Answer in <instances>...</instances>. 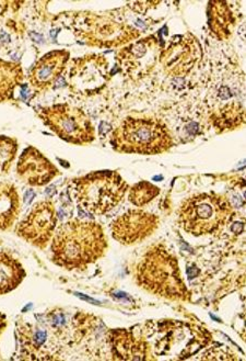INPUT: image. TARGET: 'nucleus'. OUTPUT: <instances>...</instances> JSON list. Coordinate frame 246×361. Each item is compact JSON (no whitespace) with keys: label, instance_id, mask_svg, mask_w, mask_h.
<instances>
[{"label":"nucleus","instance_id":"1","mask_svg":"<svg viewBox=\"0 0 246 361\" xmlns=\"http://www.w3.org/2000/svg\"><path fill=\"white\" fill-rule=\"evenodd\" d=\"M105 233L93 221H68L55 231L51 252L52 262L68 271L86 269L108 252Z\"/></svg>","mask_w":246,"mask_h":361},{"label":"nucleus","instance_id":"2","mask_svg":"<svg viewBox=\"0 0 246 361\" xmlns=\"http://www.w3.org/2000/svg\"><path fill=\"white\" fill-rule=\"evenodd\" d=\"M138 287L151 295L171 301H187L190 291L185 285L176 256L163 244L148 248L135 267Z\"/></svg>","mask_w":246,"mask_h":361},{"label":"nucleus","instance_id":"3","mask_svg":"<svg viewBox=\"0 0 246 361\" xmlns=\"http://www.w3.org/2000/svg\"><path fill=\"white\" fill-rule=\"evenodd\" d=\"M69 188L79 207L94 216H103L123 201L129 185L117 171H102L72 179Z\"/></svg>","mask_w":246,"mask_h":361},{"label":"nucleus","instance_id":"4","mask_svg":"<svg viewBox=\"0 0 246 361\" xmlns=\"http://www.w3.org/2000/svg\"><path fill=\"white\" fill-rule=\"evenodd\" d=\"M111 145L118 153L157 155L170 151L174 140L160 120L126 118L112 132Z\"/></svg>","mask_w":246,"mask_h":361},{"label":"nucleus","instance_id":"5","mask_svg":"<svg viewBox=\"0 0 246 361\" xmlns=\"http://www.w3.org/2000/svg\"><path fill=\"white\" fill-rule=\"evenodd\" d=\"M233 214V207L226 197L216 193H198L183 201L179 223L192 235H210L224 230L231 222Z\"/></svg>","mask_w":246,"mask_h":361},{"label":"nucleus","instance_id":"6","mask_svg":"<svg viewBox=\"0 0 246 361\" xmlns=\"http://www.w3.org/2000/svg\"><path fill=\"white\" fill-rule=\"evenodd\" d=\"M143 338H151L157 356L186 359L207 346L212 335L207 329L180 321L147 323Z\"/></svg>","mask_w":246,"mask_h":361},{"label":"nucleus","instance_id":"7","mask_svg":"<svg viewBox=\"0 0 246 361\" xmlns=\"http://www.w3.org/2000/svg\"><path fill=\"white\" fill-rule=\"evenodd\" d=\"M74 35L80 42L98 49H116L137 40L141 32L115 16L79 13L75 16Z\"/></svg>","mask_w":246,"mask_h":361},{"label":"nucleus","instance_id":"8","mask_svg":"<svg viewBox=\"0 0 246 361\" xmlns=\"http://www.w3.org/2000/svg\"><path fill=\"white\" fill-rule=\"evenodd\" d=\"M37 116L59 139L75 145H86L96 140V128L90 116L69 104L42 106Z\"/></svg>","mask_w":246,"mask_h":361},{"label":"nucleus","instance_id":"9","mask_svg":"<svg viewBox=\"0 0 246 361\" xmlns=\"http://www.w3.org/2000/svg\"><path fill=\"white\" fill-rule=\"evenodd\" d=\"M17 338L20 358L25 360H56L66 345L45 319L18 322Z\"/></svg>","mask_w":246,"mask_h":361},{"label":"nucleus","instance_id":"10","mask_svg":"<svg viewBox=\"0 0 246 361\" xmlns=\"http://www.w3.org/2000/svg\"><path fill=\"white\" fill-rule=\"evenodd\" d=\"M110 80V63L103 54L91 53L69 61L67 85L69 92L76 96L98 94Z\"/></svg>","mask_w":246,"mask_h":361},{"label":"nucleus","instance_id":"11","mask_svg":"<svg viewBox=\"0 0 246 361\" xmlns=\"http://www.w3.org/2000/svg\"><path fill=\"white\" fill-rule=\"evenodd\" d=\"M56 209L53 201L35 203L29 214L19 223L15 233L20 238L39 250H45L56 231Z\"/></svg>","mask_w":246,"mask_h":361},{"label":"nucleus","instance_id":"12","mask_svg":"<svg viewBox=\"0 0 246 361\" xmlns=\"http://www.w3.org/2000/svg\"><path fill=\"white\" fill-rule=\"evenodd\" d=\"M160 43L153 35L131 43L116 53L118 65L131 80H141L155 67L162 51Z\"/></svg>","mask_w":246,"mask_h":361},{"label":"nucleus","instance_id":"13","mask_svg":"<svg viewBox=\"0 0 246 361\" xmlns=\"http://www.w3.org/2000/svg\"><path fill=\"white\" fill-rule=\"evenodd\" d=\"M200 42L194 35L187 33L173 37L165 49L161 51L159 62L165 74L171 77L186 75L202 57Z\"/></svg>","mask_w":246,"mask_h":361},{"label":"nucleus","instance_id":"14","mask_svg":"<svg viewBox=\"0 0 246 361\" xmlns=\"http://www.w3.org/2000/svg\"><path fill=\"white\" fill-rule=\"evenodd\" d=\"M159 226L160 219L155 214L143 209H133L123 213L111 223V233L116 242L122 245L131 246L150 238Z\"/></svg>","mask_w":246,"mask_h":361},{"label":"nucleus","instance_id":"15","mask_svg":"<svg viewBox=\"0 0 246 361\" xmlns=\"http://www.w3.org/2000/svg\"><path fill=\"white\" fill-rule=\"evenodd\" d=\"M60 171L34 146H29L20 155L17 164L18 178L31 187L48 185Z\"/></svg>","mask_w":246,"mask_h":361},{"label":"nucleus","instance_id":"16","mask_svg":"<svg viewBox=\"0 0 246 361\" xmlns=\"http://www.w3.org/2000/svg\"><path fill=\"white\" fill-rule=\"evenodd\" d=\"M70 61V52L54 50L41 57L29 73V82L37 92H48L62 76Z\"/></svg>","mask_w":246,"mask_h":361},{"label":"nucleus","instance_id":"17","mask_svg":"<svg viewBox=\"0 0 246 361\" xmlns=\"http://www.w3.org/2000/svg\"><path fill=\"white\" fill-rule=\"evenodd\" d=\"M113 358L117 360H151V347L143 337H138L129 329L108 331Z\"/></svg>","mask_w":246,"mask_h":361},{"label":"nucleus","instance_id":"18","mask_svg":"<svg viewBox=\"0 0 246 361\" xmlns=\"http://www.w3.org/2000/svg\"><path fill=\"white\" fill-rule=\"evenodd\" d=\"M21 210L19 192L11 183H0V231H8L15 226Z\"/></svg>","mask_w":246,"mask_h":361},{"label":"nucleus","instance_id":"19","mask_svg":"<svg viewBox=\"0 0 246 361\" xmlns=\"http://www.w3.org/2000/svg\"><path fill=\"white\" fill-rule=\"evenodd\" d=\"M27 277L21 262L7 252H0V295L17 289Z\"/></svg>","mask_w":246,"mask_h":361},{"label":"nucleus","instance_id":"20","mask_svg":"<svg viewBox=\"0 0 246 361\" xmlns=\"http://www.w3.org/2000/svg\"><path fill=\"white\" fill-rule=\"evenodd\" d=\"M25 80L22 66L18 62L0 59V102L13 99L15 90Z\"/></svg>","mask_w":246,"mask_h":361},{"label":"nucleus","instance_id":"21","mask_svg":"<svg viewBox=\"0 0 246 361\" xmlns=\"http://www.w3.org/2000/svg\"><path fill=\"white\" fill-rule=\"evenodd\" d=\"M209 27L218 39L224 40L231 35L233 19L226 3L209 4Z\"/></svg>","mask_w":246,"mask_h":361},{"label":"nucleus","instance_id":"22","mask_svg":"<svg viewBox=\"0 0 246 361\" xmlns=\"http://www.w3.org/2000/svg\"><path fill=\"white\" fill-rule=\"evenodd\" d=\"M159 195H160V188H157L149 181H141L131 187L128 198L134 206L141 208L151 202Z\"/></svg>","mask_w":246,"mask_h":361},{"label":"nucleus","instance_id":"23","mask_svg":"<svg viewBox=\"0 0 246 361\" xmlns=\"http://www.w3.org/2000/svg\"><path fill=\"white\" fill-rule=\"evenodd\" d=\"M19 143L9 136L0 135V176H7L17 157Z\"/></svg>","mask_w":246,"mask_h":361},{"label":"nucleus","instance_id":"24","mask_svg":"<svg viewBox=\"0 0 246 361\" xmlns=\"http://www.w3.org/2000/svg\"><path fill=\"white\" fill-rule=\"evenodd\" d=\"M235 104H231L230 106H226L222 111H220L219 118H216L214 122H216V128H221V130H228L233 126H241L244 122V110L242 106L238 109Z\"/></svg>","mask_w":246,"mask_h":361},{"label":"nucleus","instance_id":"25","mask_svg":"<svg viewBox=\"0 0 246 361\" xmlns=\"http://www.w3.org/2000/svg\"><path fill=\"white\" fill-rule=\"evenodd\" d=\"M7 326V321H6V317L0 313V334L3 333L4 329Z\"/></svg>","mask_w":246,"mask_h":361}]
</instances>
